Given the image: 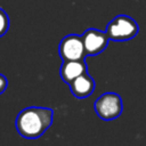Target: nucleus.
Wrapping results in <instances>:
<instances>
[{
	"mask_svg": "<svg viewBox=\"0 0 146 146\" xmlns=\"http://www.w3.org/2000/svg\"><path fill=\"white\" fill-rule=\"evenodd\" d=\"M68 86L72 95L80 99L90 96L95 90V81L88 73H83L78 76Z\"/></svg>",
	"mask_w": 146,
	"mask_h": 146,
	"instance_id": "obj_7",
	"label": "nucleus"
},
{
	"mask_svg": "<svg viewBox=\"0 0 146 146\" xmlns=\"http://www.w3.org/2000/svg\"><path fill=\"white\" fill-rule=\"evenodd\" d=\"M113 41H127L135 38L138 33V25L131 17L119 15L114 17L106 26L105 31Z\"/></svg>",
	"mask_w": 146,
	"mask_h": 146,
	"instance_id": "obj_2",
	"label": "nucleus"
},
{
	"mask_svg": "<svg viewBox=\"0 0 146 146\" xmlns=\"http://www.w3.org/2000/svg\"><path fill=\"white\" fill-rule=\"evenodd\" d=\"M94 107L102 120L111 121L122 113V99L115 92H105L96 99Z\"/></svg>",
	"mask_w": 146,
	"mask_h": 146,
	"instance_id": "obj_3",
	"label": "nucleus"
},
{
	"mask_svg": "<svg viewBox=\"0 0 146 146\" xmlns=\"http://www.w3.org/2000/svg\"><path fill=\"white\" fill-rule=\"evenodd\" d=\"M87 73V64L84 59L79 60H63V64L59 68L60 78L64 82L70 84L74 79Z\"/></svg>",
	"mask_w": 146,
	"mask_h": 146,
	"instance_id": "obj_6",
	"label": "nucleus"
},
{
	"mask_svg": "<svg viewBox=\"0 0 146 146\" xmlns=\"http://www.w3.org/2000/svg\"><path fill=\"white\" fill-rule=\"evenodd\" d=\"M9 27V18L3 9L0 8V36H3Z\"/></svg>",
	"mask_w": 146,
	"mask_h": 146,
	"instance_id": "obj_8",
	"label": "nucleus"
},
{
	"mask_svg": "<svg viewBox=\"0 0 146 146\" xmlns=\"http://www.w3.org/2000/svg\"><path fill=\"white\" fill-rule=\"evenodd\" d=\"M82 40L87 56H96L107 47L110 38L106 32L96 29H88L83 32Z\"/></svg>",
	"mask_w": 146,
	"mask_h": 146,
	"instance_id": "obj_5",
	"label": "nucleus"
},
{
	"mask_svg": "<svg viewBox=\"0 0 146 146\" xmlns=\"http://www.w3.org/2000/svg\"><path fill=\"white\" fill-rule=\"evenodd\" d=\"M7 83H8L7 78H6L3 74L0 73V95L6 90V88H7Z\"/></svg>",
	"mask_w": 146,
	"mask_h": 146,
	"instance_id": "obj_9",
	"label": "nucleus"
},
{
	"mask_svg": "<svg viewBox=\"0 0 146 146\" xmlns=\"http://www.w3.org/2000/svg\"><path fill=\"white\" fill-rule=\"evenodd\" d=\"M52 110L48 107H26L16 117V129L26 139L39 138L52 122Z\"/></svg>",
	"mask_w": 146,
	"mask_h": 146,
	"instance_id": "obj_1",
	"label": "nucleus"
},
{
	"mask_svg": "<svg viewBox=\"0 0 146 146\" xmlns=\"http://www.w3.org/2000/svg\"><path fill=\"white\" fill-rule=\"evenodd\" d=\"M58 52L62 60H79L87 57L82 35L68 34L64 36L58 46Z\"/></svg>",
	"mask_w": 146,
	"mask_h": 146,
	"instance_id": "obj_4",
	"label": "nucleus"
}]
</instances>
